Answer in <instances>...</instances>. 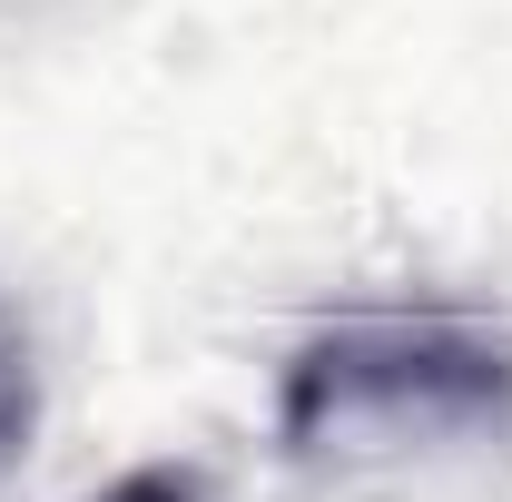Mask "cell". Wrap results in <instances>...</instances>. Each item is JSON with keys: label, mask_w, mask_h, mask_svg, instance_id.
<instances>
[{"label": "cell", "mask_w": 512, "mask_h": 502, "mask_svg": "<svg viewBox=\"0 0 512 502\" xmlns=\"http://www.w3.org/2000/svg\"><path fill=\"white\" fill-rule=\"evenodd\" d=\"M109 502H197V493H188V483H168V473H128Z\"/></svg>", "instance_id": "3"}, {"label": "cell", "mask_w": 512, "mask_h": 502, "mask_svg": "<svg viewBox=\"0 0 512 502\" xmlns=\"http://www.w3.org/2000/svg\"><path fill=\"white\" fill-rule=\"evenodd\" d=\"M40 424V375H30V335H20V315L0 306V463L30 443Z\"/></svg>", "instance_id": "2"}, {"label": "cell", "mask_w": 512, "mask_h": 502, "mask_svg": "<svg viewBox=\"0 0 512 502\" xmlns=\"http://www.w3.org/2000/svg\"><path fill=\"white\" fill-rule=\"evenodd\" d=\"M345 414H424V424H493L512 414V355L473 325H345L286 375V434L306 443Z\"/></svg>", "instance_id": "1"}]
</instances>
